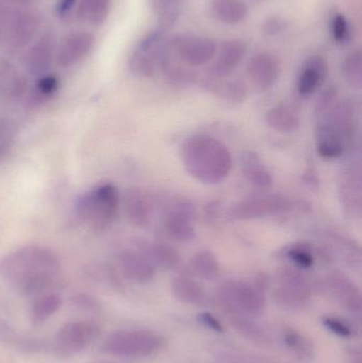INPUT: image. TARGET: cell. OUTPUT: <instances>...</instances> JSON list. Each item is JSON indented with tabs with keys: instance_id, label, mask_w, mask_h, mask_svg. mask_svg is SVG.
<instances>
[{
	"instance_id": "cell-44",
	"label": "cell",
	"mask_w": 362,
	"mask_h": 363,
	"mask_svg": "<svg viewBox=\"0 0 362 363\" xmlns=\"http://www.w3.org/2000/svg\"><path fill=\"white\" fill-rule=\"evenodd\" d=\"M288 27V23L282 17L272 16L266 19L264 23L263 30L267 35L276 36L283 33Z\"/></svg>"
},
{
	"instance_id": "cell-33",
	"label": "cell",
	"mask_w": 362,
	"mask_h": 363,
	"mask_svg": "<svg viewBox=\"0 0 362 363\" xmlns=\"http://www.w3.org/2000/svg\"><path fill=\"white\" fill-rule=\"evenodd\" d=\"M111 0H78L77 17L91 25H101L110 13Z\"/></svg>"
},
{
	"instance_id": "cell-16",
	"label": "cell",
	"mask_w": 362,
	"mask_h": 363,
	"mask_svg": "<svg viewBox=\"0 0 362 363\" xmlns=\"http://www.w3.org/2000/svg\"><path fill=\"white\" fill-rule=\"evenodd\" d=\"M119 267L125 279L136 284H148L155 275V267L137 249H127L118 257Z\"/></svg>"
},
{
	"instance_id": "cell-24",
	"label": "cell",
	"mask_w": 362,
	"mask_h": 363,
	"mask_svg": "<svg viewBox=\"0 0 362 363\" xmlns=\"http://www.w3.org/2000/svg\"><path fill=\"white\" fill-rule=\"evenodd\" d=\"M135 245L136 249L146 256L155 269H172L178 266L180 262V256L176 250L167 243L140 240L136 241Z\"/></svg>"
},
{
	"instance_id": "cell-12",
	"label": "cell",
	"mask_w": 362,
	"mask_h": 363,
	"mask_svg": "<svg viewBox=\"0 0 362 363\" xmlns=\"http://www.w3.org/2000/svg\"><path fill=\"white\" fill-rule=\"evenodd\" d=\"M361 169L359 165L348 166L340 172L338 192L344 213L359 218L362 206Z\"/></svg>"
},
{
	"instance_id": "cell-40",
	"label": "cell",
	"mask_w": 362,
	"mask_h": 363,
	"mask_svg": "<svg viewBox=\"0 0 362 363\" xmlns=\"http://www.w3.org/2000/svg\"><path fill=\"white\" fill-rule=\"evenodd\" d=\"M72 306L82 313L97 315L101 311L100 303L89 294H77L72 298Z\"/></svg>"
},
{
	"instance_id": "cell-21",
	"label": "cell",
	"mask_w": 362,
	"mask_h": 363,
	"mask_svg": "<svg viewBox=\"0 0 362 363\" xmlns=\"http://www.w3.org/2000/svg\"><path fill=\"white\" fill-rule=\"evenodd\" d=\"M53 62V38L45 34L38 38L26 55V68L32 76L43 77L50 69Z\"/></svg>"
},
{
	"instance_id": "cell-32",
	"label": "cell",
	"mask_w": 362,
	"mask_h": 363,
	"mask_svg": "<svg viewBox=\"0 0 362 363\" xmlns=\"http://www.w3.org/2000/svg\"><path fill=\"white\" fill-rule=\"evenodd\" d=\"M189 271L205 281H215L220 275V264L213 252H198L189 262Z\"/></svg>"
},
{
	"instance_id": "cell-23",
	"label": "cell",
	"mask_w": 362,
	"mask_h": 363,
	"mask_svg": "<svg viewBox=\"0 0 362 363\" xmlns=\"http://www.w3.org/2000/svg\"><path fill=\"white\" fill-rule=\"evenodd\" d=\"M125 211L128 219L138 228H147L151 222V204L148 196L138 189L132 188L125 194Z\"/></svg>"
},
{
	"instance_id": "cell-7",
	"label": "cell",
	"mask_w": 362,
	"mask_h": 363,
	"mask_svg": "<svg viewBox=\"0 0 362 363\" xmlns=\"http://www.w3.org/2000/svg\"><path fill=\"white\" fill-rule=\"evenodd\" d=\"M100 334L95 321H72L64 324L55 337L53 352L61 357H70L84 351Z\"/></svg>"
},
{
	"instance_id": "cell-51",
	"label": "cell",
	"mask_w": 362,
	"mask_h": 363,
	"mask_svg": "<svg viewBox=\"0 0 362 363\" xmlns=\"http://www.w3.org/2000/svg\"><path fill=\"white\" fill-rule=\"evenodd\" d=\"M6 1L13 2V4H30L32 0H6Z\"/></svg>"
},
{
	"instance_id": "cell-18",
	"label": "cell",
	"mask_w": 362,
	"mask_h": 363,
	"mask_svg": "<svg viewBox=\"0 0 362 363\" xmlns=\"http://www.w3.org/2000/svg\"><path fill=\"white\" fill-rule=\"evenodd\" d=\"M329 74V64L320 55L307 57L298 78V91L302 96H310L324 84Z\"/></svg>"
},
{
	"instance_id": "cell-19",
	"label": "cell",
	"mask_w": 362,
	"mask_h": 363,
	"mask_svg": "<svg viewBox=\"0 0 362 363\" xmlns=\"http://www.w3.org/2000/svg\"><path fill=\"white\" fill-rule=\"evenodd\" d=\"M94 45V36L89 32H78L67 36L60 46L57 62L62 67H72L82 61Z\"/></svg>"
},
{
	"instance_id": "cell-3",
	"label": "cell",
	"mask_w": 362,
	"mask_h": 363,
	"mask_svg": "<svg viewBox=\"0 0 362 363\" xmlns=\"http://www.w3.org/2000/svg\"><path fill=\"white\" fill-rule=\"evenodd\" d=\"M120 194L113 184H103L81 196L77 215L93 230H103L116 219Z\"/></svg>"
},
{
	"instance_id": "cell-29",
	"label": "cell",
	"mask_w": 362,
	"mask_h": 363,
	"mask_svg": "<svg viewBox=\"0 0 362 363\" xmlns=\"http://www.w3.org/2000/svg\"><path fill=\"white\" fill-rule=\"evenodd\" d=\"M205 86L229 104H242L248 97V87L240 80L210 78L205 81Z\"/></svg>"
},
{
	"instance_id": "cell-8",
	"label": "cell",
	"mask_w": 362,
	"mask_h": 363,
	"mask_svg": "<svg viewBox=\"0 0 362 363\" xmlns=\"http://www.w3.org/2000/svg\"><path fill=\"white\" fill-rule=\"evenodd\" d=\"M310 281L293 269H284L278 275V286L274 290V300L281 307L289 311H301L312 298Z\"/></svg>"
},
{
	"instance_id": "cell-35",
	"label": "cell",
	"mask_w": 362,
	"mask_h": 363,
	"mask_svg": "<svg viewBox=\"0 0 362 363\" xmlns=\"http://www.w3.org/2000/svg\"><path fill=\"white\" fill-rule=\"evenodd\" d=\"M62 306L61 296L57 294H44L34 301L30 311V320L34 325L44 323Z\"/></svg>"
},
{
	"instance_id": "cell-5",
	"label": "cell",
	"mask_w": 362,
	"mask_h": 363,
	"mask_svg": "<svg viewBox=\"0 0 362 363\" xmlns=\"http://www.w3.org/2000/svg\"><path fill=\"white\" fill-rule=\"evenodd\" d=\"M216 298L227 313L256 317L266 308L264 291L238 279H225L219 284Z\"/></svg>"
},
{
	"instance_id": "cell-48",
	"label": "cell",
	"mask_w": 362,
	"mask_h": 363,
	"mask_svg": "<svg viewBox=\"0 0 362 363\" xmlns=\"http://www.w3.org/2000/svg\"><path fill=\"white\" fill-rule=\"evenodd\" d=\"M77 1L78 0H59L57 4V14L60 18L72 17V13L76 12Z\"/></svg>"
},
{
	"instance_id": "cell-41",
	"label": "cell",
	"mask_w": 362,
	"mask_h": 363,
	"mask_svg": "<svg viewBox=\"0 0 362 363\" xmlns=\"http://www.w3.org/2000/svg\"><path fill=\"white\" fill-rule=\"evenodd\" d=\"M338 104V91L335 87H329L323 91L322 95L317 101L316 113L318 116H322L325 113L335 108Z\"/></svg>"
},
{
	"instance_id": "cell-45",
	"label": "cell",
	"mask_w": 362,
	"mask_h": 363,
	"mask_svg": "<svg viewBox=\"0 0 362 363\" xmlns=\"http://www.w3.org/2000/svg\"><path fill=\"white\" fill-rule=\"evenodd\" d=\"M197 320L201 325H203L208 330H212V332L217 333V334L225 333V326L219 321L218 318H216V315H213V313H206V311L200 313L197 315Z\"/></svg>"
},
{
	"instance_id": "cell-28",
	"label": "cell",
	"mask_w": 362,
	"mask_h": 363,
	"mask_svg": "<svg viewBox=\"0 0 362 363\" xmlns=\"http://www.w3.org/2000/svg\"><path fill=\"white\" fill-rule=\"evenodd\" d=\"M210 10L217 21L225 25L242 23L249 14V8L242 0H210Z\"/></svg>"
},
{
	"instance_id": "cell-52",
	"label": "cell",
	"mask_w": 362,
	"mask_h": 363,
	"mask_svg": "<svg viewBox=\"0 0 362 363\" xmlns=\"http://www.w3.org/2000/svg\"><path fill=\"white\" fill-rule=\"evenodd\" d=\"M98 363H123V362H98Z\"/></svg>"
},
{
	"instance_id": "cell-47",
	"label": "cell",
	"mask_w": 362,
	"mask_h": 363,
	"mask_svg": "<svg viewBox=\"0 0 362 363\" xmlns=\"http://www.w3.org/2000/svg\"><path fill=\"white\" fill-rule=\"evenodd\" d=\"M21 337L16 334L12 326L8 322L4 321L0 319V341L1 342L8 343V345H18L19 340Z\"/></svg>"
},
{
	"instance_id": "cell-25",
	"label": "cell",
	"mask_w": 362,
	"mask_h": 363,
	"mask_svg": "<svg viewBox=\"0 0 362 363\" xmlns=\"http://www.w3.org/2000/svg\"><path fill=\"white\" fill-rule=\"evenodd\" d=\"M174 298L183 304L203 306L208 303V294L204 288L187 274H179L171 281Z\"/></svg>"
},
{
	"instance_id": "cell-31",
	"label": "cell",
	"mask_w": 362,
	"mask_h": 363,
	"mask_svg": "<svg viewBox=\"0 0 362 363\" xmlns=\"http://www.w3.org/2000/svg\"><path fill=\"white\" fill-rule=\"evenodd\" d=\"M266 123L271 129L280 133H293L300 129L299 115L288 106H278L268 111Z\"/></svg>"
},
{
	"instance_id": "cell-46",
	"label": "cell",
	"mask_w": 362,
	"mask_h": 363,
	"mask_svg": "<svg viewBox=\"0 0 362 363\" xmlns=\"http://www.w3.org/2000/svg\"><path fill=\"white\" fill-rule=\"evenodd\" d=\"M14 128L8 121L0 123V155H4L14 138Z\"/></svg>"
},
{
	"instance_id": "cell-10",
	"label": "cell",
	"mask_w": 362,
	"mask_h": 363,
	"mask_svg": "<svg viewBox=\"0 0 362 363\" xmlns=\"http://www.w3.org/2000/svg\"><path fill=\"white\" fill-rule=\"evenodd\" d=\"M291 203L281 196H251L234 205L229 211V218L235 221L261 219L289 211Z\"/></svg>"
},
{
	"instance_id": "cell-11",
	"label": "cell",
	"mask_w": 362,
	"mask_h": 363,
	"mask_svg": "<svg viewBox=\"0 0 362 363\" xmlns=\"http://www.w3.org/2000/svg\"><path fill=\"white\" fill-rule=\"evenodd\" d=\"M170 44L176 57L193 67L208 64L217 51L214 40L196 34H179L170 38Z\"/></svg>"
},
{
	"instance_id": "cell-43",
	"label": "cell",
	"mask_w": 362,
	"mask_h": 363,
	"mask_svg": "<svg viewBox=\"0 0 362 363\" xmlns=\"http://www.w3.org/2000/svg\"><path fill=\"white\" fill-rule=\"evenodd\" d=\"M57 89H59V80L52 74H47L40 77L36 84V89L40 97H50L57 91Z\"/></svg>"
},
{
	"instance_id": "cell-20",
	"label": "cell",
	"mask_w": 362,
	"mask_h": 363,
	"mask_svg": "<svg viewBox=\"0 0 362 363\" xmlns=\"http://www.w3.org/2000/svg\"><path fill=\"white\" fill-rule=\"evenodd\" d=\"M317 151L325 160L339 159L346 151V144L339 130L329 119L322 118L317 129Z\"/></svg>"
},
{
	"instance_id": "cell-9",
	"label": "cell",
	"mask_w": 362,
	"mask_h": 363,
	"mask_svg": "<svg viewBox=\"0 0 362 363\" xmlns=\"http://www.w3.org/2000/svg\"><path fill=\"white\" fill-rule=\"evenodd\" d=\"M193 205L185 198H176L169 203L164 215V233L178 242H188L195 237L193 225Z\"/></svg>"
},
{
	"instance_id": "cell-50",
	"label": "cell",
	"mask_w": 362,
	"mask_h": 363,
	"mask_svg": "<svg viewBox=\"0 0 362 363\" xmlns=\"http://www.w3.org/2000/svg\"><path fill=\"white\" fill-rule=\"evenodd\" d=\"M10 19V13L6 10V6L0 4V36H6Z\"/></svg>"
},
{
	"instance_id": "cell-34",
	"label": "cell",
	"mask_w": 362,
	"mask_h": 363,
	"mask_svg": "<svg viewBox=\"0 0 362 363\" xmlns=\"http://www.w3.org/2000/svg\"><path fill=\"white\" fill-rule=\"evenodd\" d=\"M186 1L187 0H151L155 14L159 17V29L167 32L176 25Z\"/></svg>"
},
{
	"instance_id": "cell-2",
	"label": "cell",
	"mask_w": 362,
	"mask_h": 363,
	"mask_svg": "<svg viewBox=\"0 0 362 363\" xmlns=\"http://www.w3.org/2000/svg\"><path fill=\"white\" fill-rule=\"evenodd\" d=\"M181 159L189 176L208 185L225 180L233 167V159L227 147L210 136L186 138L181 146Z\"/></svg>"
},
{
	"instance_id": "cell-4",
	"label": "cell",
	"mask_w": 362,
	"mask_h": 363,
	"mask_svg": "<svg viewBox=\"0 0 362 363\" xmlns=\"http://www.w3.org/2000/svg\"><path fill=\"white\" fill-rule=\"evenodd\" d=\"M165 345V339L148 330H117L106 337L101 351L123 358H144L157 354Z\"/></svg>"
},
{
	"instance_id": "cell-30",
	"label": "cell",
	"mask_w": 362,
	"mask_h": 363,
	"mask_svg": "<svg viewBox=\"0 0 362 363\" xmlns=\"http://www.w3.org/2000/svg\"><path fill=\"white\" fill-rule=\"evenodd\" d=\"M25 89V78L13 66L0 63V100L17 99L23 95Z\"/></svg>"
},
{
	"instance_id": "cell-36",
	"label": "cell",
	"mask_w": 362,
	"mask_h": 363,
	"mask_svg": "<svg viewBox=\"0 0 362 363\" xmlns=\"http://www.w3.org/2000/svg\"><path fill=\"white\" fill-rule=\"evenodd\" d=\"M342 76L352 89H361L362 87V52L353 51L342 63Z\"/></svg>"
},
{
	"instance_id": "cell-17",
	"label": "cell",
	"mask_w": 362,
	"mask_h": 363,
	"mask_svg": "<svg viewBox=\"0 0 362 363\" xmlns=\"http://www.w3.org/2000/svg\"><path fill=\"white\" fill-rule=\"evenodd\" d=\"M246 52L247 46L242 40H225L219 48L216 61L208 69L210 78L225 79L229 77L242 61Z\"/></svg>"
},
{
	"instance_id": "cell-26",
	"label": "cell",
	"mask_w": 362,
	"mask_h": 363,
	"mask_svg": "<svg viewBox=\"0 0 362 363\" xmlns=\"http://www.w3.org/2000/svg\"><path fill=\"white\" fill-rule=\"evenodd\" d=\"M281 340L300 362H312L316 357V350L310 339L291 326L286 325L281 328Z\"/></svg>"
},
{
	"instance_id": "cell-39",
	"label": "cell",
	"mask_w": 362,
	"mask_h": 363,
	"mask_svg": "<svg viewBox=\"0 0 362 363\" xmlns=\"http://www.w3.org/2000/svg\"><path fill=\"white\" fill-rule=\"evenodd\" d=\"M321 322L329 333L340 337V338L349 339L354 336V328L346 320L341 319V318L335 317V315H325Z\"/></svg>"
},
{
	"instance_id": "cell-1",
	"label": "cell",
	"mask_w": 362,
	"mask_h": 363,
	"mask_svg": "<svg viewBox=\"0 0 362 363\" xmlns=\"http://www.w3.org/2000/svg\"><path fill=\"white\" fill-rule=\"evenodd\" d=\"M60 262L42 245H27L0 259V279L21 296H40L57 281Z\"/></svg>"
},
{
	"instance_id": "cell-22",
	"label": "cell",
	"mask_w": 362,
	"mask_h": 363,
	"mask_svg": "<svg viewBox=\"0 0 362 363\" xmlns=\"http://www.w3.org/2000/svg\"><path fill=\"white\" fill-rule=\"evenodd\" d=\"M227 319L230 325L249 342L259 347H271L274 345L271 334L253 317L229 313Z\"/></svg>"
},
{
	"instance_id": "cell-49",
	"label": "cell",
	"mask_w": 362,
	"mask_h": 363,
	"mask_svg": "<svg viewBox=\"0 0 362 363\" xmlns=\"http://www.w3.org/2000/svg\"><path fill=\"white\" fill-rule=\"evenodd\" d=\"M346 363H362V352L361 347H348L346 351Z\"/></svg>"
},
{
	"instance_id": "cell-14",
	"label": "cell",
	"mask_w": 362,
	"mask_h": 363,
	"mask_svg": "<svg viewBox=\"0 0 362 363\" xmlns=\"http://www.w3.org/2000/svg\"><path fill=\"white\" fill-rule=\"evenodd\" d=\"M281 64L271 53H257L248 63V74L251 82L259 91H269L280 78Z\"/></svg>"
},
{
	"instance_id": "cell-6",
	"label": "cell",
	"mask_w": 362,
	"mask_h": 363,
	"mask_svg": "<svg viewBox=\"0 0 362 363\" xmlns=\"http://www.w3.org/2000/svg\"><path fill=\"white\" fill-rule=\"evenodd\" d=\"M170 50V38L166 35V31L159 28L138 43L130 57V70L140 78H151Z\"/></svg>"
},
{
	"instance_id": "cell-13",
	"label": "cell",
	"mask_w": 362,
	"mask_h": 363,
	"mask_svg": "<svg viewBox=\"0 0 362 363\" xmlns=\"http://www.w3.org/2000/svg\"><path fill=\"white\" fill-rule=\"evenodd\" d=\"M324 287L340 305L354 315H359L362 308L361 291L355 281L344 273L335 272L327 275Z\"/></svg>"
},
{
	"instance_id": "cell-38",
	"label": "cell",
	"mask_w": 362,
	"mask_h": 363,
	"mask_svg": "<svg viewBox=\"0 0 362 363\" xmlns=\"http://www.w3.org/2000/svg\"><path fill=\"white\" fill-rule=\"evenodd\" d=\"M287 257L298 268L310 269L315 264L312 247L307 243H295L286 251Z\"/></svg>"
},
{
	"instance_id": "cell-42",
	"label": "cell",
	"mask_w": 362,
	"mask_h": 363,
	"mask_svg": "<svg viewBox=\"0 0 362 363\" xmlns=\"http://www.w3.org/2000/svg\"><path fill=\"white\" fill-rule=\"evenodd\" d=\"M332 33L337 43H346L350 38V26L342 14H336L332 21Z\"/></svg>"
},
{
	"instance_id": "cell-27",
	"label": "cell",
	"mask_w": 362,
	"mask_h": 363,
	"mask_svg": "<svg viewBox=\"0 0 362 363\" xmlns=\"http://www.w3.org/2000/svg\"><path fill=\"white\" fill-rule=\"evenodd\" d=\"M242 169L244 178L257 189L268 190L273 186V177L261 157L254 152H246L242 157Z\"/></svg>"
},
{
	"instance_id": "cell-15",
	"label": "cell",
	"mask_w": 362,
	"mask_h": 363,
	"mask_svg": "<svg viewBox=\"0 0 362 363\" xmlns=\"http://www.w3.org/2000/svg\"><path fill=\"white\" fill-rule=\"evenodd\" d=\"M40 27V19L36 13L25 11L11 17L6 38L13 50L25 48L35 38Z\"/></svg>"
},
{
	"instance_id": "cell-37",
	"label": "cell",
	"mask_w": 362,
	"mask_h": 363,
	"mask_svg": "<svg viewBox=\"0 0 362 363\" xmlns=\"http://www.w3.org/2000/svg\"><path fill=\"white\" fill-rule=\"evenodd\" d=\"M214 356L221 363H278L271 358L234 349H218Z\"/></svg>"
}]
</instances>
